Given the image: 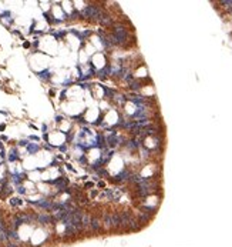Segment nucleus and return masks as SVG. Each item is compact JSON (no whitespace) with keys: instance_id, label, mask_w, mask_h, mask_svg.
Listing matches in <instances>:
<instances>
[{"instance_id":"1","label":"nucleus","mask_w":232,"mask_h":247,"mask_svg":"<svg viewBox=\"0 0 232 247\" xmlns=\"http://www.w3.org/2000/svg\"><path fill=\"white\" fill-rule=\"evenodd\" d=\"M120 218H121V226H131L135 220H134V214L130 210H124L120 213Z\"/></svg>"},{"instance_id":"5","label":"nucleus","mask_w":232,"mask_h":247,"mask_svg":"<svg viewBox=\"0 0 232 247\" xmlns=\"http://www.w3.org/2000/svg\"><path fill=\"white\" fill-rule=\"evenodd\" d=\"M39 222H42V223H49L50 222V217L49 216H46V214H43V216H39Z\"/></svg>"},{"instance_id":"4","label":"nucleus","mask_w":232,"mask_h":247,"mask_svg":"<svg viewBox=\"0 0 232 247\" xmlns=\"http://www.w3.org/2000/svg\"><path fill=\"white\" fill-rule=\"evenodd\" d=\"M104 226L107 227V229H112V227H114L112 213H105L104 214Z\"/></svg>"},{"instance_id":"6","label":"nucleus","mask_w":232,"mask_h":247,"mask_svg":"<svg viewBox=\"0 0 232 247\" xmlns=\"http://www.w3.org/2000/svg\"><path fill=\"white\" fill-rule=\"evenodd\" d=\"M3 227L4 226H3V223H2V217H0V229H3Z\"/></svg>"},{"instance_id":"2","label":"nucleus","mask_w":232,"mask_h":247,"mask_svg":"<svg viewBox=\"0 0 232 247\" xmlns=\"http://www.w3.org/2000/svg\"><path fill=\"white\" fill-rule=\"evenodd\" d=\"M84 16L90 17V19H98L101 14H100V9L95 7V6H87V7L83 10Z\"/></svg>"},{"instance_id":"3","label":"nucleus","mask_w":232,"mask_h":247,"mask_svg":"<svg viewBox=\"0 0 232 247\" xmlns=\"http://www.w3.org/2000/svg\"><path fill=\"white\" fill-rule=\"evenodd\" d=\"M90 229H91L93 233H97V231H100V229H101V223H100V220L97 217H91V220H90Z\"/></svg>"}]
</instances>
